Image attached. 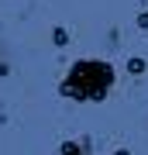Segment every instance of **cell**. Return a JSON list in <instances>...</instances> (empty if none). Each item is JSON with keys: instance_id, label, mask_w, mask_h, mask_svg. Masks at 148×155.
I'll return each mask as SVG.
<instances>
[{"instance_id": "cell-1", "label": "cell", "mask_w": 148, "mask_h": 155, "mask_svg": "<svg viewBox=\"0 0 148 155\" xmlns=\"http://www.w3.org/2000/svg\"><path fill=\"white\" fill-rule=\"evenodd\" d=\"M114 86V69L110 62H100V59H83L69 69V76L62 79L59 93L62 97H72V100H104Z\"/></svg>"}, {"instance_id": "cell-2", "label": "cell", "mask_w": 148, "mask_h": 155, "mask_svg": "<svg viewBox=\"0 0 148 155\" xmlns=\"http://www.w3.org/2000/svg\"><path fill=\"white\" fill-rule=\"evenodd\" d=\"M62 155H86L79 148V141H62Z\"/></svg>"}, {"instance_id": "cell-3", "label": "cell", "mask_w": 148, "mask_h": 155, "mask_svg": "<svg viewBox=\"0 0 148 155\" xmlns=\"http://www.w3.org/2000/svg\"><path fill=\"white\" fill-rule=\"evenodd\" d=\"M52 38H55V45H66V41H69V35H66V28H55V31H52Z\"/></svg>"}, {"instance_id": "cell-4", "label": "cell", "mask_w": 148, "mask_h": 155, "mask_svg": "<svg viewBox=\"0 0 148 155\" xmlns=\"http://www.w3.org/2000/svg\"><path fill=\"white\" fill-rule=\"evenodd\" d=\"M145 69V59H131L127 62V72H141Z\"/></svg>"}, {"instance_id": "cell-5", "label": "cell", "mask_w": 148, "mask_h": 155, "mask_svg": "<svg viewBox=\"0 0 148 155\" xmlns=\"http://www.w3.org/2000/svg\"><path fill=\"white\" fill-rule=\"evenodd\" d=\"M138 24H141V28H148V14H141V17H138Z\"/></svg>"}]
</instances>
